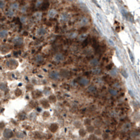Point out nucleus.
I'll return each mask as SVG.
<instances>
[{
	"instance_id": "f257e3e1",
	"label": "nucleus",
	"mask_w": 140,
	"mask_h": 140,
	"mask_svg": "<svg viewBox=\"0 0 140 140\" xmlns=\"http://www.w3.org/2000/svg\"><path fill=\"white\" fill-rule=\"evenodd\" d=\"M6 67L9 69V70H14L15 69H17V67H18L19 63L18 62V60H16L15 59H9L6 61L5 63Z\"/></svg>"
},
{
	"instance_id": "f03ea898",
	"label": "nucleus",
	"mask_w": 140,
	"mask_h": 140,
	"mask_svg": "<svg viewBox=\"0 0 140 140\" xmlns=\"http://www.w3.org/2000/svg\"><path fill=\"white\" fill-rule=\"evenodd\" d=\"M39 104L41 106V108L44 109H48L51 107V104L48 100L46 98H41L39 100Z\"/></svg>"
},
{
	"instance_id": "7ed1b4c3",
	"label": "nucleus",
	"mask_w": 140,
	"mask_h": 140,
	"mask_svg": "<svg viewBox=\"0 0 140 140\" xmlns=\"http://www.w3.org/2000/svg\"><path fill=\"white\" fill-rule=\"evenodd\" d=\"M46 34H47V30L43 27H41L38 28L36 31V33H35L36 36L39 37H43V36L46 35Z\"/></svg>"
},
{
	"instance_id": "20e7f679",
	"label": "nucleus",
	"mask_w": 140,
	"mask_h": 140,
	"mask_svg": "<svg viewBox=\"0 0 140 140\" xmlns=\"http://www.w3.org/2000/svg\"><path fill=\"white\" fill-rule=\"evenodd\" d=\"M48 76H49V78L52 80H53V81H57L60 78V73L58 72L55 71V70H53V71L50 72Z\"/></svg>"
},
{
	"instance_id": "39448f33",
	"label": "nucleus",
	"mask_w": 140,
	"mask_h": 140,
	"mask_svg": "<svg viewBox=\"0 0 140 140\" xmlns=\"http://www.w3.org/2000/svg\"><path fill=\"white\" fill-rule=\"evenodd\" d=\"M53 61L56 62V63H61L63 62L64 60V56L62 53H56L54 56H53Z\"/></svg>"
},
{
	"instance_id": "423d86ee",
	"label": "nucleus",
	"mask_w": 140,
	"mask_h": 140,
	"mask_svg": "<svg viewBox=\"0 0 140 140\" xmlns=\"http://www.w3.org/2000/svg\"><path fill=\"white\" fill-rule=\"evenodd\" d=\"M3 136L6 138V139H10L11 137H13V131L11 129H5L3 132Z\"/></svg>"
},
{
	"instance_id": "0eeeda50",
	"label": "nucleus",
	"mask_w": 140,
	"mask_h": 140,
	"mask_svg": "<svg viewBox=\"0 0 140 140\" xmlns=\"http://www.w3.org/2000/svg\"><path fill=\"white\" fill-rule=\"evenodd\" d=\"M32 97L33 99H41L42 97V92L39 90H34L32 92Z\"/></svg>"
},
{
	"instance_id": "6e6552de",
	"label": "nucleus",
	"mask_w": 140,
	"mask_h": 140,
	"mask_svg": "<svg viewBox=\"0 0 140 140\" xmlns=\"http://www.w3.org/2000/svg\"><path fill=\"white\" fill-rule=\"evenodd\" d=\"M11 51V48L9 47V45H2L0 48V51L3 55L9 53Z\"/></svg>"
},
{
	"instance_id": "1a4fd4ad",
	"label": "nucleus",
	"mask_w": 140,
	"mask_h": 140,
	"mask_svg": "<svg viewBox=\"0 0 140 140\" xmlns=\"http://www.w3.org/2000/svg\"><path fill=\"white\" fill-rule=\"evenodd\" d=\"M79 83L82 86H88L90 84L89 79L86 77H82L79 80Z\"/></svg>"
},
{
	"instance_id": "9d476101",
	"label": "nucleus",
	"mask_w": 140,
	"mask_h": 140,
	"mask_svg": "<svg viewBox=\"0 0 140 140\" xmlns=\"http://www.w3.org/2000/svg\"><path fill=\"white\" fill-rule=\"evenodd\" d=\"M13 42L14 44L18 45V46L22 45L23 43V39L20 37H17L13 39Z\"/></svg>"
},
{
	"instance_id": "9b49d317",
	"label": "nucleus",
	"mask_w": 140,
	"mask_h": 140,
	"mask_svg": "<svg viewBox=\"0 0 140 140\" xmlns=\"http://www.w3.org/2000/svg\"><path fill=\"white\" fill-rule=\"evenodd\" d=\"M58 128H59V126H58V123H51V126H50V127H49V129H50L51 132H53V133L56 132H57V130H58Z\"/></svg>"
},
{
	"instance_id": "f8f14e48",
	"label": "nucleus",
	"mask_w": 140,
	"mask_h": 140,
	"mask_svg": "<svg viewBox=\"0 0 140 140\" xmlns=\"http://www.w3.org/2000/svg\"><path fill=\"white\" fill-rule=\"evenodd\" d=\"M60 20H61L62 22L64 23V22H67V21H68V20H69V15H68L67 13H63L60 15Z\"/></svg>"
},
{
	"instance_id": "ddd939ff",
	"label": "nucleus",
	"mask_w": 140,
	"mask_h": 140,
	"mask_svg": "<svg viewBox=\"0 0 140 140\" xmlns=\"http://www.w3.org/2000/svg\"><path fill=\"white\" fill-rule=\"evenodd\" d=\"M89 23V20L88 19V18L86 17H83L81 20H80V23H79V25L81 26H86Z\"/></svg>"
},
{
	"instance_id": "4468645a",
	"label": "nucleus",
	"mask_w": 140,
	"mask_h": 140,
	"mask_svg": "<svg viewBox=\"0 0 140 140\" xmlns=\"http://www.w3.org/2000/svg\"><path fill=\"white\" fill-rule=\"evenodd\" d=\"M57 14H58V12H57L56 10H55V9H51V10H49V11L48 13V16L49 18H55Z\"/></svg>"
},
{
	"instance_id": "2eb2a0df",
	"label": "nucleus",
	"mask_w": 140,
	"mask_h": 140,
	"mask_svg": "<svg viewBox=\"0 0 140 140\" xmlns=\"http://www.w3.org/2000/svg\"><path fill=\"white\" fill-rule=\"evenodd\" d=\"M43 94L45 96H47V97H48L49 95H51V94H52V90H51V88H49V87H46V88L43 89Z\"/></svg>"
},
{
	"instance_id": "dca6fc26",
	"label": "nucleus",
	"mask_w": 140,
	"mask_h": 140,
	"mask_svg": "<svg viewBox=\"0 0 140 140\" xmlns=\"http://www.w3.org/2000/svg\"><path fill=\"white\" fill-rule=\"evenodd\" d=\"M48 100L49 101L50 103L52 104H55V102H57V97L54 95V94H51V95L48 96Z\"/></svg>"
},
{
	"instance_id": "f3484780",
	"label": "nucleus",
	"mask_w": 140,
	"mask_h": 140,
	"mask_svg": "<svg viewBox=\"0 0 140 140\" xmlns=\"http://www.w3.org/2000/svg\"><path fill=\"white\" fill-rule=\"evenodd\" d=\"M8 34H9V32L6 29L0 30V39H4L7 37Z\"/></svg>"
},
{
	"instance_id": "a211bd4d",
	"label": "nucleus",
	"mask_w": 140,
	"mask_h": 140,
	"mask_svg": "<svg viewBox=\"0 0 140 140\" xmlns=\"http://www.w3.org/2000/svg\"><path fill=\"white\" fill-rule=\"evenodd\" d=\"M99 64V60L97 58H93L90 61V65L92 67H97Z\"/></svg>"
},
{
	"instance_id": "6ab92c4d",
	"label": "nucleus",
	"mask_w": 140,
	"mask_h": 140,
	"mask_svg": "<svg viewBox=\"0 0 140 140\" xmlns=\"http://www.w3.org/2000/svg\"><path fill=\"white\" fill-rule=\"evenodd\" d=\"M43 60V58L41 55L40 54H38L35 56V58H34V61L37 63H41L42 61Z\"/></svg>"
},
{
	"instance_id": "aec40b11",
	"label": "nucleus",
	"mask_w": 140,
	"mask_h": 140,
	"mask_svg": "<svg viewBox=\"0 0 140 140\" xmlns=\"http://www.w3.org/2000/svg\"><path fill=\"white\" fill-rule=\"evenodd\" d=\"M78 134L81 137H86V135L87 134V131H86V130H85L83 128H81V129H79Z\"/></svg>"
},
{
	"instance_id": "412c9836",
	"label": "nucleus",
	"mask_w": 140,
	"mask_h": 140,
	"mask_svg": "<svg viewBox=\"0 0 140 140\" xmlns=\"http://www.w3.org/2000/svg\"><path fill=\"white\" fill-rule=\"evenodd\" d=\"M74 126L76 127V128H79L81 129V127H82V123L81 121L79 120H77L74 122Z\"/></svg>"
},
{
	"instance_id": "4be33fe9",
	"label": "nucleus",
	"mask_w": 140,
	"mask_h": 140,
	"mask_svg": "<svg viewBox=\"0 0 140 140\" xmlns=\"http://www.w3.org/2000/svg\"><path fill=\"white\" fill-rule=\"evenodd\" d=\"M77 36H78V34H77V32H69V34H67V37L69 39L76 38V37H77Z\"/></svg>"
},
{
	"instance_id": "5701e85b",
	"label": "nucleus",
	"mask_w": 140,
	"mask_h": 140,
	"mask_svg": "<svg viewBox=\"0 0 140 140\" xmlns=\"http://www.w3.org/2000/svg\"><path fill=\"white\" fill-rule=\"evenodd\" d=\"M83 124H84V126H89L90 125H92V121H91V119L90 118H85L84 119V121H83Z\"/></svg>"
},
{
	"instance_id": "b1692460",
	"label": "nucleus",
	"mask_w": 140,
	"mask_h": 140,
	"mask_svg": "<svg viewBox=\"0 0 140 140\" xmlns=\"http://www.w3.org/2000/svg\"><path fill=\"white\" fill-rule=\"evenodd\" d=\"M95 128L92 125L86 127V131H87V132H89V133H93L95 132Z\"/></svg>"
},
{
	"instance_id": "393cba45",
	"label": "nucleus",
	"mask_w": 140,
	"mask_h": 140,
	"mask_svg": "<svg viewBox=\"0 0 140 140\" xmlns=\"http://www.w3.org/2000/svg\"><path fill=\"white\" fill-rule=\"evenodd\" d=\"M34 17L35 18V19L37 20H41V17H42V13L41 12H36L34 14Z\"/></svg>"
},
{
	"instance_id": "a878e982",
	"label": "nucleus",
	"mask_w": 140,
	"mask_h": 140,
	"mask_svg": "<svg viewBox=\"0 0 140 140\" xmlns=\"http://www.w3.org/2000/svg\"><path fill=\"white\" fill-rule=\"evenodd\" d=\"M51 116V114L49 111H45L44 112H43L42 114V118H43V120H46L47 118H48Z\"/></svg>"
},
{
	"instance_id": "bb28decb",
	"label": "nucleus",
	"mask_w": 140,
	"mask_h": 140,
	"mask_svg": "<svg viewBox=\"0 0 140 140\" xmlns=\"http://www.w3.org/2000/svg\"><path fill=\"white\" fill-rule=\"evenodd\" d=\"M88 91L90 93H94L97 91V88L95 86H90L88 88Z\"/></svg>"
},
{
	"instance_id": "cd10ccee",
	"label": "nucleus",
	"mask_w": 140,
	"mask_h": 140,
	"mask_svg": "<svg viewBox=\"0 0 140 140\" xmlns=\"http://www.w3.org/2000/svg\"><path fill=\"white\" fill-rule=\"evenodd\" d=\"M19 8V4L18 3H13L11 5V10H18Z\"/></svg>"
},
{
	"instance_id": "c85d7f7f",
	"label": "nucleus",
	"mask_w": 140,
	"mask_h": 140,
	"mask_svg": "<svg viewBox=\"0 0 140 140\" xmlns=\"http://www.w3.org/2000/svg\"><path fill=\"white\" fill-rule=\"evenodd\" d=\"M92 73L95 75H99L101 73V69L100 68H95L92 69Z\"/></svg>"
},
{
	"instance_id": "c756f323",
	"label": "nucleus",
	"mask_w": 140,
	"mask_h": 140,
	"mask_svg": "<svg viewBox=\"0 0 140 140\" xmlns=\"http://www.w3.org/2000/svg\"><path fill=\"white\" fill-rule=\"evenodd\" d=\"M94 133H95V135H96V136H100V135H102V130H101L100 129H99V128L95 129Z\"/></svg>"
},
{
	"instance_id": "7c9ffc66",
	"label": "nucleus",
	"mask_w": 140,
	"mask_h": 140,
	"mask_svg": "<svg viewBox=\"0 0 140 140\" xmlns=\"http://www.w3.org/2000/svg\"><path fill=\"white\" fill-rule=\"evenodd\" d=\"M109 93L113 95V96H116L118 95V91L116 89H114V88H111L109 89Z\"/></svg>"
},
{
	"instance_id": "2f4dec72",
	"label": "nucleus",
	"mask_w": 140,
	"mask_h": 140,
	"mask_svg": "<svg viewBox=\"0 0 140 140\" xmlns=\"http://www.w3.org/2000/svg\"><path fill=\"white\" fill-rule=\"evenodd\" d=\"M22 93H23L22 90L20 89H19V88H17V89L15 90V95L16 97L20 96V95H22Z\"/></svg>"
},
{
	"instance_id": "473e14b6",
	"label": "nucleus",
	"mask_w": 140,
	"mask_h": 140,
	"mask_svg": "<svg viewBox=\"0 0 140 140\" xmlns=\"http://www.w3.org/2000/svg\"><path fill=\"white\" fill-rule=\"evenodd\" d=\"M25 118H26V114H25V113H23V112L20 113L19 115H18V118H19L20 120H24Z\"/></svg>"
},
{
	"instance_id": "72a5a7b5",
	"label": "nucleus",
	"mask_w": 140,
	"mask_h": 140,
	"mask_svg": "<svg viewBox=\"0 0 140 140\" xmlns=\"http://www.w3.org/2000/svg\"><path fill=\"white\" fill-rule=\"evenodd\" d=\"M6 15H8V16H9V17H12L14 15V11H13V10H11V9L6 12Z\"/></svg>"
},
{
	"instance_id": "f704fd0d",
	"label": "nucleus",
	"mask_w": 140,
	"mask_h": 140,
	"mask_svg": "<svg viewBox=\"0 0 140 140\" xmlns=\"http://www.w3.org/2000/svg\"><path fill=\"white\" fill-rule=\"evenodd\" d=\"M130 127H131V126H130L129 123H126V124H124V126H123V130H126V131H127V130H130Z\"/></svg>"
},
{
	"instance_id": "c9c22d12",
	"label": "nucleus",
	"mask_w": 140,
	"mask_h": 140,
	"mask_svg": "<svg viewBox=\"0 0 140 140\" xmlns=\"http://www.w3.org/2000/svg\"><path fill=\"white\" fill-rule=\"evenodd\" d=\"M7 88L6 87V85L5 83H1L0 84V90H2V91H5Z\"/></svg>"
},
{
	"instance_id": "e433bc0d",
	"label": "nucleus",
	"mask_w": 140,
	"mask_h": 140,
	"mask_svg": "<svg viewBox=\"0 0 140 140\" xmlns=\"http://www.w3.org/2000/svg\"><path fill=\"white\" fill-rule=\"evenodd\" d=\"M110 74H111V76H112L113 77H116L117 76V72H116V69H111V71H110Z\"/></svg>"
},
{
	"instance_id": "4c0bfd02",
	"label": "nucleus",
	"mask_w": 140,
	"mask_h": 140,
	"mask_svg": "<svg viewBox=\"0 0 140 140\" xmlns=\"http://www.w3.org/2000/svg\"><path fill=\"white\" fill-rule=\"evenodd\" d=\"M6 6V3L4 0H0V9H3Z\"/></svg>"
},
{
	"instance_id": "58836bf2",
	"label": "nucleus",
	"mask_w": 140,
	"mask_h": 140,
	"mask_svg": "<svg viewBox=\"0 0 140 140\" xmlns=\"http://www.w3.org/2000/svg\"><path fill=\"white\" fill-rule=\"evenodd\" d=\"M86 37H87L86 34H81V35L79 36L78 39H79V40H80V41H84V40L86 39Z\"/></svg>"
},
{
	"instance_id": "ea45409f",
	"label": "nucleus",
	"mask_w": 140,
	"mask_h": 140,
	"mask_svg": "<svg viewBox=\"0 0 140 140\" xmlns=\"http://www.w3.org/2000/svg\"><path fill=\"white\" fill-rule=\"evenodd\" d=\"M36 113H34V112H32V113H31L29 116V118H30V119H32V120H34V119H35L36 118V117H37V115L35 114Z\"/></svg>"
},
{
	"instance_id": "a19ab883",
	"label": "nucleus",
	"mask_w": 140,
	"mask_h": 140,
	"mask_svg": "<svg viewBox=\"0 0 140 140\" xmlns=\"http://www.w3.org/2000/svg\"><path fill=\"white\" fill-rule=\"evenodd\" d=\"M32 83L33 85H37V84H38V81H37L36 78H33L32 79Z\"/></svg>"
},
{
	"instance_id": "79ce46f5",
	"label": "nucleus",
	"mask_w": 140,
	"mask_h": 140,
	"mask_svg": "<svg viewBox=\"0 0 140 140\" xmlns=\"http://www.w3.org/2000/svg\"><path fill=\"white\" fill-rule=\"evenodd\" d=\"M102 137L105 140H107L109 138V135L107 133H104V134H102Z\"/></svg>"
},
{
	"instance_id": "37998d69",
	"label": "nucleus",
	"mask_w": 140,
	"mask_h": 140,
	"mask_svg": "<svg viewBox=\"0 0 140 140\" xmlns=\"http://www.w3.org/2000/svg\"><path fill=\"white\" fill-rule=\"evenodd\" d=\"M26 20H27V18H26L25 16H22V17L20 18V21H21V23H25L26 22Z\"/></svg>"
},
{
	"instance_id": "c03bdc74",
	"label": "nucleus",
	"mask_w": 140,
	"mask_h": 140,
	"mask_svg": "<svg viewBox=\"0 0 140 140\" xmlns=\"http://www.w3.org/2000/svg\"><path fill=\"white\" fill-rule=\"evenodd\" d=\"M16 135H17V137H18V138H23V137H24V135H23V133H21V132H18Z\"/></svg>"
},
{
	"instance_id": "a18cd8bd",
	"label": "nucleus",
	"mask_w": 140,
	"mask_h": 140,
	"mask_svg": "<svg viewBox=\"0 0 140 140\" xmlns=\"http://www.w3.org/2000/svg\"><path fill=\"white\" fill-rule=\"evenodd\" d=\"M90 140H97V136L96 135H90L89 137Z\"/></svg>"
},
{
	"instance_id": "49530a36",
	"label": "nucleus",
	"mask_w": 140,
	"mask_h": 140,
	"mask_svg": "<svg viewBox=\"0 0 140 140\" xmlns=\"http://www.w3.org/2000/svg\"><path fill=\"white\" fill-rule=\"evenodd\" d=\"M5 126V125H4V123L2 122V123H0V128L1 129H2V128H4V127Z\"/></svg>"
},
{
	"instance_id": "de8ad7c7",
	"label": "nucleus",
	"mask_w": 140,
	"mask_h": 140,
	"mask_svg": "<svg viewBox=\"0 0 140 140\" xmlns=\"http://www.w3.org/2000/svg\"><path fill=\"white\" fill-rule=\"evenodd\" d=\"M67 1H74V0H67Z\"/></svg>"
},
{
	"instance_id": "09e8293b",
	"label": "nucleus",
	"mask_w": 140,
	"mask_h": 140,
	"mask_svg": "<svg viewBox=\"0 0 140 140\" xmlns=\"http://www.w3.org/2000/svg\"><path fill=\"white\" fill-rule=\"evenodd\" d=\"M0 104H1V103H0Z\"/></svg>"
}]
</instances>
